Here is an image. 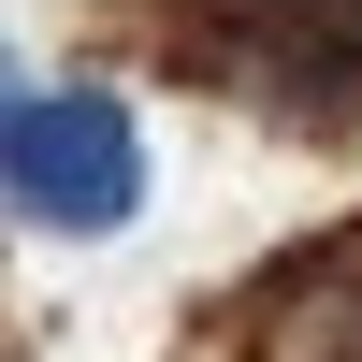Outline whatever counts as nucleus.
Masks as SVG:
<instances>
[{
	"label": "nucleus",
	"mask_w": 362,
	"mask_h": 362,
	"mask_svg": "<svg viewBox=\"0 0 362 362\" xmlns=\"http://www.w3.org/2000/svg\"><path fill=\"white\" fill-rule=\"evenodd\" d=\"M261 15H319V0H261Z\"/></svg>",
	"instance_id": "nucleus-2"
},
{
	"label": "nucleus",
	"mask_w": 362,
	"mask_h": 362,
	"mask_svg": "<svg viewBox=\"0 0 362 362\" xmlns=\"http://www.w3.org/2000/svg\"><path fill=\"white\" fill-rule=\"evenodd\" d=\"M0 87H15V44H0Z\"/></svg>",
	"instance_id": "nucleus-3"
},
{
	"label": "nucleus",
	"mask_w": 362,
	"mask_h": 362,
	"mask_svg": "<svg viewBox=\"0 0 362 362\" xmlns=\"http://www.w3.org/2000/svg\"><path fill=\"white\" fill-rule=\"evenodd\" d=\"M0 203L29 232H131L145 218V131L116 87H0Z\"/></svg>",
	"instance_id": "nucleus-1"
}]
</instances>
